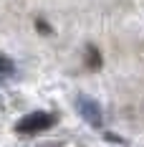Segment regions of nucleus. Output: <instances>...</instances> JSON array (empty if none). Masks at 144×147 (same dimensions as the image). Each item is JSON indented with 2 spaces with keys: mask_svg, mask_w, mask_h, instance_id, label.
Wrapping results in <instances>:
<instances>
[{
  "mask_svg": "<svg viewBox=\"0 0 144 147\" xmlns=\"http://www.w3.org/2000/svg\"><path fill=\"white\" fill-rule=\"evenodd\" d=\"M53 124V117L51 114H46V112H35V114H30V117L20 119L18 122V132H25V134H33V132H41V129H48Z\"/></svg>",
  "mask_w": 144,
  "mask_h": 147,
  "instance_id": "nucleus-1",
  "label": "nucleus"
},
{
  "mask_svg": "<svg viewBox=\"0 0 144 147\" xmlns=\"http://www.w3.org/2000/svg\"><path fill=\"white\" fill-rule=\"evenodd\" d=\"M78 109L84 119H88L91 124H101V112H99V104L96 102H88V99H78Z\"/></svg>",
  "mask_w": 144,
  "mask_h": 147,
  "instance_id": "nucleus-2",
  "label": "nucleus"
},
{
  "mask_svg": "<svg viewBox=\"0 0 144 147\" xmlns=\"http://www.w3.org/2000/svg\"><path fill=\"white\" fill-rule=\"evenodd\" d=\"M86 66H88V69H101V53H99V48H94V46H88V48H86Z\"/></svg>",
  "mask_w": 144,
  "mask_h": 147,
  "instance_id": "nucleus-3",
  "label": "nucleus"
},
{
  "mask_svg": "<svg viewBox=\"0 0 144 147\" xmlns=\"http://www.w3.org/2000/svg\"><path fill=\"white\" fill-rule=\"evenodd\" d=\"M0 74H13V61L0 56Z\"/></svg>",
  "mask_w": 144,
  "mask_h": 147,
  "instance_id": "nucleus-4",
  "label": "nucleus"
},
{
  "mask_svg": "<svg viewBox=\"0 0 144 147\" xmlns=\"http://www.w3.org/2000/svg\"><path fill=\"white\" fill-rule=\"evenodd\" d=\"M35 28H38V33H43V36H51V33H53V30H51V26L46 23L43 18H38V20H35Z\"/></svg>",
  "mask_w": 144,
  "mask_h": 147,
  "instance_id": "nucleus-5",
  "label": "nucleus"
}]
</instances>
